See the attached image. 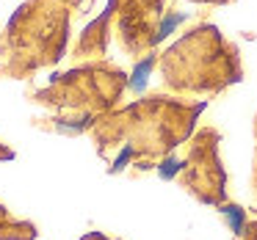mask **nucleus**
Returning <instances> with one entry per match:
<instances>
[{"label": "nucleus", "instance_id": "1", "mask_svg": "<svg viewBox=\"0 0 257 240\" xmlns=\"http://www.w3.org/2000/svg\"><path fill=\"white\" fill-rule=\"evenodd\" d=\"M150 67H152V58H147V61H144V64H141V67L133 72V80H130V86H133L136 91L144 89V83H147V72H150Z\"/></svg>", "mask_w": 257, "mask_h": 240}]
</instances>
